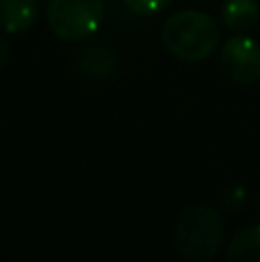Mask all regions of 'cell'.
Instances as JSON below:
<instances>
[{
  "instance_id": "6da1fadb",
  "label": "cell",
  "mask_w": 260,
  "mask_h": 262,
  "mask_svg": "<svg viewBox=\"0 0 260 262\" xmlns=\"http://www.w3.org/2000/svg\"><path fill=\"white\" fill-rule=\"evenodd\" d=\"M164 49L182 62H203L221 46V26L214 16L201 9H182L161 26Z\"/></svg>"
},
{
  "instance_id": "7a4b0ae2",
  "label": "cell",
  "mask_w": 260,
  "mask_h": 262,
  "mask_svg": "<svg viewBox=\"0 0 260 262\" xmlns=\"http://www.w3.org/2000/svg\"><path fill=\"white\" fill-rule=\"evenodd\" d=\"M173 244L182 258L210 262L224 244L221 214L212 205H191L182 209L173 226Z\"/></svg>"
},
{
  "instance_id": "3957f363",
  "label": "cell",
  "mask_w": 260,
  "mask_h": 262,
  "mask_svg": "<svg viewBox=\"0 0 260 262\" xmlns=\"http://www.w3.org/2000/svg\"><path fill=\"white\" fill-rule=\"evenodd\" d=\"M104 14V0H49L46 21L58 39L83 41L97 32Z\"/></svg>"
},
{
  "instance_id": "277c9868",
  "label": "cell",
  "mask_w": 260,
  "mask_h": 262,
  "mask_svg": "<svg viewBox=\"0 0 260 262\" xmlns=\"http://www.w3.org/2000/svg\"><path fill=\"white\" fill-rule=\"evenodd\" d=\"M221 74L230 83L253 85L260 81V44L247 35H235L221 44L219 51Z\"/></svg>"
},
{
  "instance_id": "5b68a950",
  "label": "cell",
  "mask_w": 260,
  "mask_h": 262,
  "mask_svg": "<svg viewBox=\"0 0 260 262\" xmlns=\"http://www.w3.org/2000/svg\"><path fill=\"white\" fill-rule=\"evenodd\" d=\"M39 16V0H0V30L9 35L28 32Z\"/></svg>"
},
{
  "instance_id": "8992f818",
  "label": "cell",
  "mask_w": 260,
  "mask_h": 262,
  "mask_svg": "<svg viewBox=\"0 0 260 262\" xmlns=\"http://www.w3.org/2000/svg\"><path fill=\"white\" fill-rule=\"evenodd\" d=\"M76 67L81 69L83 76L88 78H109L111 74L118 67V55H115L113 49L101 44H92L85 46V49L78 53L76 58Z\"/></svg>"
},
{
  "instance_id": "52a82bcc",
  "label": "cell",
  "mask_w": 260,
  "mask_h": 262,
  "mask_svg": "<svg viewBox=\"0 0 260 262\" xmlns=\"http://www.w3.org/2000/svg\"><path fill=\"white\" fill-rule=\"evenodd\" d=\"M260 7L256 0H226L221 7V23L233 32H249L258 26Z\"/></svg>"
},
{
  "instance_id": "ba28073f",
  "label": "cell",
  "mask_w": 260,
  "mask_h": 262,
  "mask_svg": "<svg viewBox=\"0 0 260 262\" xmlns=\"http://www.w3.org/2000/svg\"><path fill=\"white\" fill-rule=\"evenodd\" d=\"M226 255L230 262H260V223L235 232Z\"/></svg>"
},
{
  "instance_id": "9c48e42d",
  "label": "cell",
  "mask_w": 260,
  "mask_h": 262,
  "mask_svg": "<svg viewBox=\"0 0 260 262\" xmlns=\"http://www.w3.org/2000/svg\"><path fill=\"white\" fill-rule=\"evenodd\" d=\"M124 7L129 12L138 14V16H150V14H157L161 9H166L173 0H122Z\"/></svg>"
},
{
  "instance_id": "30bf717a",
  "label": "cell",
  "mask_w": 260,
  "mask_h": 262,
  "mask_svg": "<svg viewBox=\"0 0 260 262\" xmlns=\"http://www.w3.org/2000/svg\"><path fill=\"white\" fill-rule=\"evenodd\" d=\"M221 203H224V207L230 209V212L242 209V205H244V189H242V186H230V189H226V193L221 195Z\"/></svg>"
},
{
  "instance_id": "8fae6325",
  "label": "cell",
  "mask_w": 260,
  "mask_h": 262,
  "mask_svg": "<svg viewBox=\"0 0 260 262\" xmlns=\"http://www.w3.org/2000/svg\"><path fill=\"white\" fill-rule=\"evenodd\" d=\"M9 58V44L5 39H0V64H5Z\"/></svg>"
},
{
  "instance_id": "7c38bea8",
  "label": "cell",
  "mask_w": 260,
  "mask_h": 262,
  "mask_svg": "<svg viewBox=\"0 0 260 262\" xmlns=\"http://www.w3.org/2000/svg\"><path fill=\"white\" fill-rule=\"evenodd\" d=\"M258 205H260V195H258Z\"/></svg>"
}]
</instances>
